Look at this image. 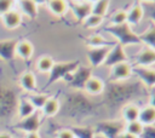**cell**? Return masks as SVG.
Segmentation results:
<instances>
[{
  "label": "cell",
  "mask_w": 155,
  "mask_h": 138,
  "mask_svg": "<svg viewBox=\"0 0 155 138\" xmlns=\"http://www.w3.org/2000/svg\"><path fill=\"white\" fill-rule=\"evenodd\" d=\"M107 33H109L114 39L115 42L120 44L125 48L127 46H134L140 45V40L138 36V33L133 31L132 27L128 23H124L120 25H108L104 29Z\"/></svg>",
  "instance_id": "obj_1"
},
{
  "label": "cell",
  "mask_w": 155,
  "mask_h": 138,
  "mask_svg": "<svg viewBox=\"0 0 155 138\" xmlns=\"http://www.w3.org/2000/svg\"><path fill=\"white\" fill-rule=\"evenodd\" d=\"M80 61H69L54 63L52 70L50 71V84H53L58 80H68V77L80 67Z\"/></svg>",
  "instance_id": "obj_2"
},
{
  "label": "cell",
  "mask_w": 155,
  "mask_h": 138,
  "mask_svg": "<svg viewBox=\"0 0 155 138\" xmlns=\"http://www.w3.org/2000/svg\"><path fill=\"white\" fill-rule=\"evenodd\" d=\"M124 62H130L128 56L126 53V50H125L124 46H121L120 44L115 42L110 47V50H109V52L107 54V58L104 61L103 67L110 69L111 67H114L116 64H120V63H124Z\"/></svg>",
  "instance_id": "obj_3"
},
{
  "label": "cell",
  "mask_w": 155,
  "mask_h": 138,
  "mask_svg": "<svg viewBox=\"0 0 155 138\" xmlns=\"http://www.w3.org/2000/svg\"><path fill=\"white\" fill-rule=\"evenodd\" d=\"M124 121H115V120H108V121H101L96 125L94 131L97 133L103 134L107 138H116L117 134L124 131Z\"/></svg>",
  "instance_id": "obj_4"
},
{
  "label": "cell",
  "mask_w": 155,
  "mask_h": 138,
  "mask_svg": "<svg viewBox=\"0 0 155 138\" xmlns=\"http://www.w3.org/2000/svg\"><path fill=\"white\" fill-rule=\"evenodd\" d=\"M92 76V68L90 67H82L80 65L69 77H68V82L69 85L79 91H84L85 84L87 82V80Z\"/></svg>",
  "instance_id": "obj_5"
},
{
  "label": "cell",
  "mask_w": 155,
  "mask_h": 138,
  "mask_svg": "<svg viewBox=\"0 0 155 138\" xmlns=\"http://www.w3.org/2000/svg\"><path fill=\"white\" fill-rule=\"evenodd\" d=\"M133 75V67L130 62H124L120 64H116L110 68L109 73V80L111 82H124L127 81Z\"/></svg>",
  "instance_id": "obj_6"
},
{
  "label": "cell",
  "mask_w": 155,
  "mask_h": 138,
  "mask_svg": "<svg viewBox=\"0 0 155 138\" xmlns=\"http://www.w3.org/2000/svg\"><path fill=\"white\" fill-rule=\"evenodd\" d=\"M111 46H104V47H87L86 51V58L88 61L90 68H99L104 64V61L107 58V54L109 52Z\"/></svg>",
  "instance_id": "obj_7"
},
{
  "label": "cell",
  "mask_w": 155,
  "mask_h": 138,
  "mask_svg": "<svg viewBox=\"0 0 155 138\" xmlns=\"http://www.w3.org/2000/svg\"><path fill=\"white\" fill-rule=\"evenodd\" d=\"M23 16L21 15V12L17 10V7L12 8L11 11H8L7 13L0 16V22L1 25L6 29V30H16L18 29L22 24H23Z\"/></svg>",
  "instance_id": "obj_8"
},
{
  "label": "cell",
  "mask_w": 155,
  "mask_h": 138,
  "mask_svg": "<svg viewBox=\"0 0 155 138\" xmlns=\"http://www.w3.org/2000/svg\"><path fill=\"white\" fill-rule=\"evenodd\" d=\"M41 114L40 111L34 113L33 115L23 119V120H18V125L17 128L24 133H29V132H39L40 126H41Z\"/></svg>",
  "instance_id": "obj_9"
},
{
  "label": "cell",
  "mask_w": 155,
  "mask_h": 138,
  "mask_svg": "<svg viewBox=\"0 0 155 138\" xmlns=\"http://www.w3.org/2000/svg\"><path fill=\"white\" fill-rule=\"evenodd\" d=\"M18 85H19L21 90L23 92H25L27 94L38 92V79H36V75L30 70H25L19 75Z\"/></svg>",
  "instance_id": "obj_10"
},
{
  "label": "cell",
  "mask_w": 155,
  "mask_h": 138,
  "mask_svg": "<svg viewBox=\"0 0 155 138\" xmlns=\"http://www.w3.org/2000/svg\"><path fill=\"white\" fill-rule=\"evenodd\" d=\"M155 64V50L144 46L133 58V67L149 68Z\"/></svg>",
  "instance_id": "obj_11"
},
{
  "label": "cell",
  "mask_w": 155,
  "mask_h": 138,
  "mask_svg": "<svg viewBox=\"0 0 155 138\" xmlns=\"http://www.w3.org/2000/svg\"><path fill=\"white\" fill-rule=\"evenodd\" d=\"M133 74L142 81V84L148 90L155 87V68H153V67H149V68L133 67Z\"/></svg>",
  "instance_id": "obj_12"
},
{
  "label": "cell",
  "mask_w": 155,
  "mask_h": 138,
  "mask_svg": "<svg viewBox=\"0 0 155 138\" xmlns=\"http://www.w3.org/2000/svg\"><path fill=\"white\" fill-rule=\"evenodd\" d=\"M13 54L22 61H29L34 54V45L27 39L18 40L15 44Z\"/></svg>",
  "instance_id": "obj_13"
},
{
  "label": "cell",
  "mask_w": 155,
  "mask_h": 138,
  "mask_svg": "<svg viewBox=\"0 0 155 138\" xmlns=\"http://www.w3.org/2000/svg\"><path fill=\"white\" fill-rule=\"evenodd\" d=\"M69 10L71 11L75 19L82 23L91 15L92 4L87 2L86 0L80 1V2H69Z\"/></svg>",
  "instance_id": "obj_14"
},
{
  "label": "cell",
  "mask_w": 155,
  "mask_h": 138,
  "mask_svg": "<svg viewBox=\"0 0 155 138\" xmlns=\"http://www.w3.org/2000/svg\"><path fill=\"white\" fill-rule=\"evenodd\" d=\"M143 18H144V8H143V5L136 1L126 11V23H128L131 27H134V25H138L142 22Z\"/></svg>",
  "instance_id": "obj_15"
},
{
  "label": "cell",
  "mask_w": 155,
  "mask_h": 138,
  "mask_svg": "<svg viewBox=\"0 0 155 138\" xmlns=\"http://www.w3.org/2000/svg\"><path fill=\"white\" fill-rule=\"evenodd\" d=\"M16 7L21 12L23 18L35 19L39 15V6L33 0H22L21 2L16 4Z\"/></svg>",
  "instance_id": "obj_16"
},
{
  "label": "cell",
  "mask_w": 155,
  "mask_h": 138,
  "mask_svg": "<svg viewBox=\"0 0 155 138\" xmlns=\"http://www.w3.org/2000/svg\"><path fill=\"white\" fill-rule=\"evenodd\" d=\"M104 90H105L104 81L101 77L94 76V75H92L87 80V82L85 84V87H84V91L90 96H99L104 92Z\"/></svg>",
  "instance_id": "obj_17"
},
{
  "label": "cell",
  "mask_w": 155,
  "mask_h": 138,
  "mask_svg": "<svg viewBox=\"0 0 155 138\" xmlns=\"http://www.w3.org/2000/svg\"><path fill=\"white\" fill-rule=\"evenodd\" d=\"M45 6L54 17H62L69 10V2L67 0H48Z\"/></svg>",
  "instance_id": "obj_18"
},
{
  "label": "cell",
  "mask_w": 155,
  "mask_h": 138,
  "mask_svg": "<svg viewBox=\"0 0 155 138\" xmlns=\"http://www.w3.org/2000/svg\"><path fill=\"white\" fill-rule=\"evenodd\" d=\"M61 110V102L58 98L50 96L48 99L46 100V103L44 104V107L40 110L41 116L44 117H53L58 114V111Z\"/></svg>",
  "instance_id": "obj_19"
},
{
  "label": "cell",
  "mask_w": 155,
  "mask_h": 138,
  "mask_svg": "<svg viewBox=\"0 0 155 138\" xmlns=\"http://www.w3.org/2000/svg\"><path fill=\"white\" fill-rule=\"evenodd\" d=\"M34 113H36V110L33 107V104L30 103V100L28 99V97L27 96L21 97L18 103H17V117H18V120H23V119L33 115Z\"/></svg>",
  "instance_id": "obj_20"
},
{
  "label": "cell",
  "mask_w": 155,
  "mask_h": 138,
  "mask_svg": "<svg viewBox=\"0 0 155 138\" xmlns=\"http://www.w3.org/2000/svg\"><path fill=\"white\" fill-rule=\"evenodd\" d=\"M138 116H139V107L137 104L126 103L121 108V119H122L124 123L136 121V120H138Z\"/></svg>",
  "instance_id": "obj_21"
},
{
  "label": "cell",
  "mask_w": 155,
  "mask_h": 138,
  "mask_svg": "<svg viewBox=\"0 0 155 138\" xmlns=\"http://www.w3.org/2000/svg\"><path fill=\"white\" fill-rule=\"evenodd\" d=\"M138 36H139L140 44L155 50V23L153 21H150V24L148 25V28L144 31L139 33Z\"/></svg>",
  "instance_id": "obj_22"
},
{
  "label": "cell",
  "mask_w": 155,
  "mask_h": 138,
  "mask_svg": "<svg viewBox=\"0 0 155 138\" xmlns=\"http://www.w3.org/2000/svg\"><path fill=\"white\" fill-rule=\"evenodd\" d=\"M138 121L143 126H151L155 125V108L150 107L149 104L139 108V116Z\"/></svg>",
  "instance_id": "obj_23"
},
{
  "label": "cell",
  "mask_w": 155,
  "mask_h": 138,
  "mask_svg": "<svg viewBox=\"0 0 155 138\" xmlns=\"http://www.w3.org/2000/svg\"><path fill=\"white\" fill-rule=\"evenodd\" d=\"M54 63L56 62H54V59L51 56L42 54V56H40L36 59V62H35V69L40 74H50V71L52 70Z\"/></svg>",
  "instance_id": "obj_24"
},
{
  "label": "cell",
  "mask_w": 155,
  "mask_h": 138,
  "mask_svg": "<svg viewBox=\"0 0 155 138\" xmlns=\"http://www.w3.org/2000/svg\"><path fill=\"white\" fill-rule=\"evenodd\" d=\"M85 44L87 47H104V46H113L115 41L107 40L102 34H92L86 38Z\"/></svg>",
  "instance_id": "obj_25"
},
{
  "label": "cell",
  "mask_w": 155,
  "mask_h": 138,
  "mask_svg": "<svg viewBox=\"0 0 155 138\" xmlns=\"http://www.w3.org/2000/svg\"><path fill=\"white\" fill-rule=\"evenodd\" d=\"M75 138H94V134H96V131H94V127L92 126H71L69 127Z\"/></svg>",
  "instance_id": "obj_26"
},
{
  "label": "cell",
  "mask_w": 155,
  "mask_h": 138,
  "mask_svg": "<svg viewBox=\"0 0 155 138\" xmlns=\"http://www.w3.org/2000/svg\"><path fill=\"white\" fill-rule=\"evenodd\" d=\"M28 99L30 100V103L33 104V107L35 108L36 111H40L41 108L44 107V104L46 103V100L48 99V94L46 93H42V92H34V93H30V94H27Z\"/></svg>",
  "instance_id": "obj_27"
},
{
  "label": "cell",
  "mask_w": 155,
  "mask_h": 138,
  "mask_svg": "<svg viewBox=\"0 0 155 138\" xmlns=\"http://www.w3.org/2000/svg\"><path fill=\"white\" fill-rule=\"evenodd\" d=\"M109 2H110V0H98V1L93 2L91 13L96 15V16H101L104 18V16L107 15V11L109 8Z\"/></svg>",
  "instance_id": "obj_28"
},
{
  "label": "cell",
  "mask_w": 155,
  "mask_h": 138,
  "mask_svg": "<svg viewBox=\"0 0 155 138\" xmlns=\"http://www.w3.org/2000/svg\"><path fill=\"white\" fill-rule=\"evenodd\" d=\"M143 130H144V126L138 120L132 121V122H127L124 126V131H126L127 133H130V134H132L137 138L140 137V134L143 133Z\"/></svg>",
  "instance_id": "obj_29"
},
{
  "label": "cell",
  "mask_w": 155,
  "mask_h": 138,
  "mask_svg": "<svg viewBox=\"0 0 155 138\" xmlns=\"http://www.w3.org/2000/svg\"><path fill=\"white\" fill-rule=\"evenodd\" d=\"M103 17L101 16H96V15H90L84 22H82V25L87 29H94V28H98L102 23H103Z\"/></svg>",
  "instance_id": "obj_30"
},
{
  "label": "cell",
  "mask_w": 155,
  "mask_h": 138,
  "mask_svg": "<svg viewBox=\"0 0 155 138\" xmlns=\"http://www.w3.org/2000/svg\"><path fill=\"white\" fill-rule=\"evenodd\" d=\"M124 23H126V11L125 10L115 11L110 17V25H120Z\"/></svg>",
  "instance_id": "obj_31"
},
{
  "label": "cell",
  "mask_w": 155,
  "mask_h": 138,
  "mask_svg": "<svg viewBox=\"0 0 155 138\" xmlns=\"http://www.w3.org/2000/svg\"><path fill=\"white\" fill-rule=\"evenodd\" d=\"M15 7H16L15 0H0V16L7 13Z\"/></svg>",
  "instance_id": "obj_32"
},
{
  "label": "cell",
  "mask_w": 155,
  "mask_h": 138,
  "mask_svg": "<svg viewBox=\"0 0 155 138\" xmlns=\"http://www.w3.org/2000/svg\"><path fill=\"white\" fill-rule=\"evenodd\" d=\"M143 8H144V16L147 15L150 21H153L155 23V2L154 4H143Z\"/></svg>",
  "instance_id": "obj_33"
},
{
  "label": "cell",
  "mask_w": 155,
  "mask_h": 138,
  "mask_svg": "<svg viewBox=\"0 0 155 138\" xmlns=\"http://www.w3.org/2000/svg\"><path fill=\"white\" fill-rule=\"evenodd\" d=\"M139 138H155V125L151 126H144L143 133Z\"/></svg>",
  "instance_id": "obj_34"
},
{
  "label": "cell",
  "mask_w": 155,
  "mask_h": 138,
  "mask_svg": "<svg viewBox=\"0 0 155 138\" xmlns=\"http://www.w3.org/2000/svg\"><path fill=\"white\" fill-rule=\"evenodd\" d=\"M56 138H75L73 131L68 127V128H61L57 133H56Z\"/></svg>",
  "instance_id": "obj_35"
},
{
  "label": "cell",
  "mask_w": 155,
  "mask_h": 138,
  "mask_svg": "<svg viewBox=\"0 0 155 138\" xmlns=\"http://www.w3.org/2000/svg\"><path fill=\"white\" fill-rule=\"evenodd\" d=\"M148 104L153 108H155V87L150 88L149 90V100H148Z\"/></svg>",
  "instance_id": "obj_36"
},
{
  "label": "cell",
  "mask_w": 155,
  "mask_h": 138,
  "mask_svg": "<svg viewBox=\"0 0 155 138\" xmlns=\"http://www.w3.org/2000/svg\"><path fill=\"white\" fill-rule=\"evenodd\" d=\"M23 138H41L39 132H29V133H24Z\"/></svg>",
  "instance_id": "obj_37"
},
{
  "label": "cell",
  "mask_w": 155,
  "mask_h": 138,
  "mask_svg": "<svg viewBox=\"0 0 155 138\" xmlns=\"http://www.w3.org/2000/svg\"><path fill=\"white\" fill-rule=\"evenodd\" d=\"M116 138H137V137H134V136H132V134L127 133L126 131H121V132L117 134V137H116Z\"/></svg>",
  "instance_id": "obj_38"
},
{
  "label": "cell",
  "mask_w": 155,
  "mask_h": 138,
  "mask_svg": "<svg viewBox=\"0 0 155 138\" xmlns=\"http://www.w3.org/2000/svg\"><path fill=\"white\" fill-rule=\"evenodd\" d=\"M0 138H13V136L8 132H0Z\"/></svg>",
  "instance_id": "obj_39"
},
{
  "label": "cell",
  "mask_w": 155,
  "mask_h": 138,
  "mask_svg": "<svg viewBox=\"0 0 155 138\" xmlns=\"http://www.w3.org/2000/svg\"><path fill=\"white\" fill-rule=\"evenodd\" d=\"M38 6H45L46 5V2L48 1V0H33Z\"/></svg>",
  "instance_id": "obj_40"
},
{
  "label": "cell",
  "mask_w": 155,
  "mask_h": 138,
  "mask_svg": "<svg viewBox=\"0 0 155 138\" xmlns=\"http://www.w3.org/2000/svg\"><path fill=\"white\" fill-rule=\"evenodd\" d=\"M137 2H139V4H154L155 2V0H136Z\"/></svg>",
  "instance_id": "obj_41"
},
{
  "label": "cell",
  "mask_w": 155,
  "mask_h": 138,
  "mask_svg": "<svg viewBox=\"0 0 155 138\" xmlns=\"http://www.w3.org/2000/svg\"><path fill=\"white\" fill-rule=\"evenodd\" d=\"M94 138H107V137H104L103 134H101V133H97V132H96V134H94Z\"/></svg>",
  "instance_id": "obj_42"
},
{
  "label": "cell",
  "mask_w": 155,
  "mask_h": 138,
  "mask_svg": "<svg viewBox=\"0 0 155 138\" xmlns=\"http://www.w3.org/2000/svg\"><path fill=\"white\" fill-rule=\"evenodd\" d=\"M87 2H90V4H93V2H96V1H98V0H86Z\"/></svg>",
  "instance_id": "obj_43"
},
{
  "label": "cell",
  "mask_w": 155,
  "mask_h": 138,
  "mask_svg": "<svg viewBox=\"0 0 155 138\" xmlns=\"http://www.w3.org/2000/svg\"><path fill=\"white\" fill-rule=\"evenodd\" d=\"M80 1H84V0H73V2H80Z\"/></svg>",
  "instance_id": "obj_44"
},
{
  "label": "cell",
  "mask_w": 155,
  "mask_h": 138,
  "mask_svg": "<svg viewBox=\"0 0 155 138\" xmlns=\"http://www.w3.org/2000/svg\"><path fill=\"white\" fill-rule=\"evenodd\" d=\"M21 1H22V0H15V2H16V4H18V2H21Z\"/></svg>",
  "instance_id": "obj_45"
}]
</instances>
